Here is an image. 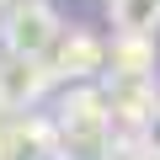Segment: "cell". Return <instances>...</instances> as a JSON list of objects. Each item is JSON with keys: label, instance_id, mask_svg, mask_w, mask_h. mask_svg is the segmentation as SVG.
Segmentation results:
<instances>
[{"label": "cell", "instance_id": "11", "mask_svg": "<svg viewBox=\"0 0 160 160\" xmlns=\"http://www.w3.org/2000/svg\"><path fill=\"white\" fill-rule=\"evenodd\" d=\"M0 6H6V0H0Z\"/></svg>", "mask_w": 160, "mask_h": 160}, {"label": "cell", "instance_id": "5", "mask_svg": "<svg viewBox=\"0 0 160 160\" xmlns=\"http://www.w3.org/2000/svg\"><path fill=\"white\" fill-rule=\"evenodd\" d=\"M102 96H107V112H112V123H128V128H139V118L160 102V86H155V69H107V86H102Z\"/></svg>", "mask_w": 160, "mask_h": 160}, {"label": "cell", "instance_id": "7", "mask_svg": "<svg viewBox=\"0 0 160 160\" xmlns=\"http://www.w3.org/2000/svg\"><path fill=\"white\" fill-rule=\"evenodd\" d=\"M102 69H155V32H118L102 43Z\"/></svg>", "mask_w": 160, "mask_h": 160}, {"label": "cell", "instance_id": "9", "mask_svg": "<svg viewBox=\"0 0 160 160\" xmlns=\"http://www.w3.org/2000/svg\"><path fill=\"white\" fill-rule=\"evenodd\" d=\"M139 149H144L149 160H160V102L139 118Z\"/></svg>", "mask_w": 160, "mask_h": 160}, {"label": "cell", "instance_id": "6", "mask_svg": "<svg viewBox=\"0 0 160 160\" xmlns=\"http://www.w3.org/2000/svg\"><path fill=\"white\" fill-rule=\"evenodd\" d=\"M43 59H48L53 80H91V75L102 69V38L86 32V27H69V32L59 27L53 48H48Z\"/></svg>", "mask_w": 160, "mask_h": 160}, {"label": "cell", "instance_id": "2", "mask_svg": "<svg viewBox=\"0 0 160 160\" xmlns=\"http://www.w3.org/2000/svg\"><path fill=\"white\" fill-rule=\"evenodd\" d=\"M59 11H53V0H6L0 6V48L6 53H32L43 59L59 38Z\"/></svg>", "mask_w": 160, "mask_h": 160}, {"label": "cell", "instance_id": "3", "mask_svg": "<svg viewBox=\"0 0 160 160\" xmlns=\"http://www.w3.org/2000/svg\"><path fill=\"white\" fill-rule=\"evenodd\" d=\"M53 86V69L48 59H32V53H0V112H32Z\"/></svg>", "mask_w": 160, "mask_h": 160}, {"label": "cell", "instance_id": "1", "mask_svg": "<svg viewBox=\"0 0 160 160\" xmlns=\"http://www.w3.org/2000/svg\"><path fill=\"white\" fill-rule=\"evenodd\" d=\"M59 144L69 160H102L107 149V128H112V112H107V96L102 86H86V80H69V91L59 96Z\"/></svg>", "mask_w": 160, "mask_h": 160}, {"label": "cell", "instance_id": "10", "mask_svg": "<svg viewBox=\"0 0 160 160\" xmlns=\"http://www.w3.org/2000/svg\"><path fill=\"white\" fill-rule=\"evenodd\" d=\"M133 160H149V155H133Z\"/></svg>", "mask_w": 160, "mask_h": 160}, {"label": "cell", "instance_id": "4", "mask_svg": "<svg viewBox=\"0 0 160 160\" xmlns=\"http://www.w3.org/2000/svg\"><path fill=\"white\" fill-rule=\"evenodd\" d=\"M0 160H69L59 144V128L32 112H11L0 123Z\"/></svg>", "mask_w": 160, "mask_h": 160}, {"label": "cell", "instance_id": "8", "mask_svg": "<svg viewBox=\"0 0 160 160\" xmlns=\"http://www.w3.org/2000/svg\"><path fill=\"white\" fill-rule=\"evenodd\" d=\"M118 32H160V0H107Z\"/></svg>", "mask_w": 160, "mask_h": 160}]
</instances>
